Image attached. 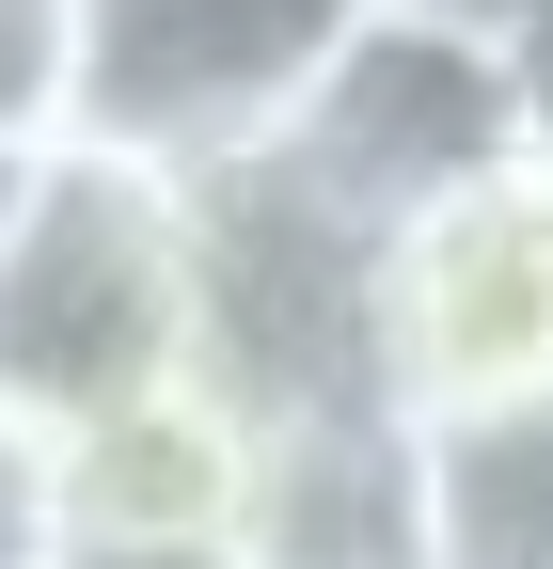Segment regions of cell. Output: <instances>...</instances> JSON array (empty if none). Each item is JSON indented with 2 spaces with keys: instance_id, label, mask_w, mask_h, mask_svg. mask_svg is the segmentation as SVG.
I'll use <instances>...</instances> for the list:
<instances>
[{
  "instance_id": "obj_10",
  "label": "cell",
  "mask_w": 553,
  "mask_h": 569,
  "mask_svg": "<svg viewBox=\"0 0 553 569\" xmlns=\"http://www.w3.org/2000/svg\"><path fill=\"white\" fill-rule=\"evenodd\" d=\"M63 569H238V538H80Z\"/></svg>"
},
{
  "instance_id": "obj_9",
  "label": "cell",
  "mask_w": 553,
  "mask_h": 569,
  "mask_svg": "<svg viewBox=\"0 0 553 569\" xmlns=\"http://www.w3.org/2000/svg\"><path fill=\"white\" fill-rule=\"evenodd\" d=\"M95 111V0H0V159H63Z\"/></svg>"
},
{
  "instance_id": "obj_2",
  "label": "cell",
  "mask_w": 553,
  "mask_h": 569,
  "mask_svg": "<svg viewBox=\"0 0 553 569\" xmlns=\"http://www.w3.org/2000/svg\"><path fill=\"white\" fill-rule=\"evenodd\" d=\"M380 0H95V111L80 142H127L159 174H253L316 111V80L364 48Z\"/></svg>"
},
{
  "instance_id": "obj_4",
  "label": "cell",
  "mask_w": 553,
  "mask_h": 569,
  "mask_svg": "<svg viewBox=\"0 0 553 569\" xmlns=\"http://www.w3.org/2000/svg\"><path fill=\"white\" fill-rule=\"evenodd\" d=\"M380 365L411 411L553 396V159L537 142L380 238Z\"/></svg>"
},
{
  "instance_id": "obj_11",
  "label": "cell",
  "mask_w": 553,
  "mask_h": 569,
  "mask_svg": "<svg viewBox=\"0 0 553 569\" xmlns=\"http://www.w3.org/2000/svg\"><path fill=\"white\" fill-rule=\"evenodd\" d=\"M506 80H522V142H537V159H553V17L506 48Z\"/></svg>"
},
{
  "instance_id": "obj_3",
  "label": "cell",
  "mask_w": 553,
  "mask_h": 569,
  "mask_svg": "<svg viewBox=\"0 0 553 569\" xmlns=\"http://www.w3.org/2000/svg\"><path fill=\"white\" fill-rule=\"evenodd\" d=\"M506 159H522V80H506V48H491V32L411 17V0H380V17H364V48L316 80V111L269 142V174H285V190H316L349 238L428 222L443 190L506 174Z\"/></svg>"
},
{
  "instance_id": "obj_13",
  "label": "cell",
  "mask_w": 553,
  "mask_h": 569,
  "mask_svg": "<svg viewBox=\"0 0 553 569\" xmlns=\"http://www.w3.org/2000/svg\"><path fill=\"white\" fill-rule=\"evenodd\" d=\"M17 190H32V159H0V222H17Z\"/></svg>"
},
{
  "instance_id": "obj_8",
  "label": "cell",
  "mask_w": 553,
  "mask_h": 569,
  "mask_svg": "<svg viewBox=\"0 0 553 569\" xmlns=\"http://www.w3.org/2000/svg\"><path fill=\"white\" fill-rule=\"evenodd\" d=\"M428 475H443V569H553V396L428 411Z\"/></svg>"
},
{
  "instance_id": "obj_7",
  "label": "cell",
  "mask_w": 553,
  "mask_h": 569,
  "mask_svg": "<svg viewBox=\"0 0 553 569\" xmlns=\"http://www.w3.org/2000/svg\"><path fill=\"white\" fill-rule=\"evenodd\" d=\"M238 490H253V411L222 380H174L63 443V522L80 538H238Z\"/></svg>"
},
{
  "instance_id": "obj_6",
  "label": "cell",
  "mask_w": 553,
  "mask_h": 569,
  "mask_svg": "<svg viewBox=\"0 0 553 569\" xmlns=\"http://www.w3.org/2000/svg\"><path fill=\"white\" fill-rule=\"evenodd\" d=\"M238 569H443V475L411 396H301L253 411Z\"/></svg>"
},
{
  "instance_id": "obj_1",
  "label": "cell",
  "mask_w": 553,
  "mask_h": 569,
  "mask_svg": "<svg viewBox=\"0 0 553 569\" xmlns=\"http://www.w3.org/2000/svg\"><path fill=\"white\" fill-rule=\"evenodd\" d=\"M174 380H205V190L127 142L32 159L0 222V411L32 443H80Z\"/></svg>"
},
{
  "instance_id": "obj_12",
  "label": "cell",
  "mask_w": 553,
  "mask_h": 569,
  "mask_svg": "<svg viewBox=\"0 0 553 569\" xmlns=\"http://www.w3.org/2000/svg\"><path fill=\"white\" fill-rule=\"evenodd\" d=\"M411 17H443V32H491V48H522L553 0H411Z\"/></svg>"
},
{
  "instance_id": "obj_5",
  "label": "cell",
  "mask_w": 553,
  "mask_h": 569,
  "mask_svg": "<svg viewBox=\"0 0 553 569\" xmlns=\"http://www.w3.org/2000/svg\"><path fill=\"white\" fill-rule=\"evenodd\" d=\"M205 380L238 411L395 396V365H380V238H349L269 159L205 174Z\"/></svg>"
}]
</instances>
